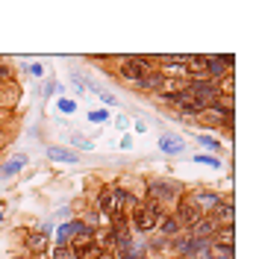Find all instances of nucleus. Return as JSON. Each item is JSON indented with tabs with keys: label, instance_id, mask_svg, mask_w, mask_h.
<instances>
[{
	"label": "nucleus",
	"instance_id": "1",
	"mask_svg": "<svg viewBox=\"0 0 256 259\" xmlns=\"http://www.w3.org/2000/svg\"><path fill=\"white\" fill-rule=\"evenodd\" d=\"M133 218H136V227H139L142 233L156 230V224L162 221V206H159V200H144V203H136Z\"/></svg>",
	"mask_w": 256,
	"mask_h": 259
},
{
	"label": "nucleus",
	"instance_id": "2",
	"mask_svg": "<svg viewBox=\"0 0 256 259\" xmlns=\"http://www.w3.org/2000/svg\"><path fill=\"white\" fill-rule=\"evenodd\" d=\"M127 203H133V197H130L124 189H106V192L100 194V212L103 215H124L127 209Z\"/></svg>",
	"mask_w": 256,
	"mask_h": 259
},
{
	"label": "nucleus",
	"instance_id": "3",
	"mask_svg": "<svg viewBox=\"0 0 256 259\" xmlns=\"http://www.w3.org/2000/svg\"><path fill=\"white\" fill-rule=\"evenodd\" d=\"M147 74H150V65L144 62V59H139V56H130V59H124V65H121V77H124V80L142 82Z\"/></svg>",
	"mask_w": 256,
	"mask_h": 259
},
{
	"label": "nucleus",
	"instance_id": "4",
	"mask_svg": "<svg viewBox=\"0 0 256 259\" xmlns=\"http://www.w3.org/2000/svg\"><path fill=\"white\" fill-rule=\"evenodd\" d=\"M230 65H233V56H203V77H221V74H230Z\"/></svg>",
	"mask_w": 256,
	"mask_h": 259
},
{
	"label": "nucleus",
	"instance_id": "5",
	"mask_svg": "<svg viewBox=\"0 0 256 259\" xmlns=\"http://www.w3.org/2000/svg\"><path fill=\"white\" fill-rule=\"evenodd\" d=\"M215 233H218V224H215L212 218H200V221H197V224L192 227V233H189V236H192L194 242H203V244H209V242H212V236H215Z\"/></svg>",
	"mask_w": 256,
	"mask_h": 259
},
{
	"label": "nucleus",
	"instance_id": "6",
	"mask_svg": "<svg viewBox=\"0 0 256 259\" xmlns=\"http://www.w3.org/2000/svg\"><path fill=\"white\" fill-rule=\"evenodd\" d=\"M177 215H180V221H177V224H189V227H194L200 218H203V212L197 209L189 197H183V200H180V209H177Z\"/></svg>",
	"mask_w": 256,
	"mask_h": 259
},
{
	"label": "nucleus",
	"instance_id": "7",
	"mask_svg": "<svg viewBox=\"0 0 256 259\" xmlns=\"http://www.w3.org/2000/svg\"><path fill=\"white\" fill-rule=\"evenodd\" d=\"M230 109H221V106H206L203 112H200V121L203 124H212V127H221V124H230L233 118H230Z\"/></svg>",
	"mask_w": 256,
	"mask_h": 259
},
{
	"label": "nucleus",
	"instance_id": "8",
	"mask_svg": "<svg viewBox=\"0 0 256 259\" xmlns=\"http://www.w3.org/2000/svg\"><path fill=\"white\" fill-rule=\"evenodd\" d=\"M100 256H103V247L97 242H92V239L74 244V259H100Z\"/></svg>",
	"mask_w": 256,
	"mask_h": 259
},
{
	"label": "nucleus",
	"instance_id": "9",
	"mask_svg": "<svg viewBox=\"0 0 256 259\" xmlns=\"http://www.w3.org/2000/svg\"><path fill=\"white\" fill-rule=\"evenodd\" d=\"M189 200H192V203H194V206H197L200 212H203V215H206L209 209H215V206L221 203V200H218V194H209V192H197V194H192Z\"/></svg>",
	"mask_w": 256,
	"mask_h": 259
},
{
	"label": "nucleus",
	"instance_id": "10",
	"mask_svg": "<svg viewBox=\"0 0 256 259\" xmlns=\"http://www.w3.org/2000/svg\"><path fill=\"white\" fill-rule=\"evenodd\" d=\"M48 233H30V236H27V247H30L32 253H45V250H48Z\"/></svg>",
	"mask_w": 256,
	"mask_h": 259
},
{
	"label": "nucleus",
	"instance_id": "11",
	"mask_svg": "<svg viewBox=\"0 0 256 259\" xmlns=\"http://www.w3.org/2000/svg\"><path fill=\"white\" fill-rule=\"evenodd\" d=\"M86 227L80 224V221H74V224H65L62 230H59V242H68V239H74L77 233H82Z\"/></svg>",
	"mask_w": 256,
	"mask_h": 259
},
{
	"label": "nucleus",
	"instance_id": "12",
	"mask_svg": "<svg viewBox=\"0 0 256 259\" xmlns=\"http://www.w3.org/2000/svg\"><path fill=\"white\" fill-rule=\"evenodd\" d=\"M215 247H230V250H233V227H224V230L215 236Z\"/></svg>",
	"mask_w": 256,
	"mask_h": 259
},
{
	"label": "nucleus",
	"instance_id": "13",
	"mask_svg": "<svg viewBox=\"0 0 256 259\" xmlns=\"http://www.w3.org/2000/svg\"><path fill=\"white\" fill-rule=\"evenodd\" d=\"M48 156H50V159H59V162H74V159H77L71 150H62V147H50Z\"/></svg>",
	"mask_w": 256,
	"mask_h": 259
},
{
	"label": "nucleus",
	"instance_id": "14",
	"mask_svg": "<svg viewBox=\"0 0 256 259\" xmlns=\"http://www.w3.org/2000/svg\"><path fill=\"white\" fill-rule=\"evenodd\" d=\"M156 227H159V230H162V233H165V236H174L177 230H180V224H177L174 218H162V221H159V224H156Z\"/></svg>",
	"mask_w": 256,
	"mask_h": 259
},
{
	"label": "nucleus",
	"instance_id": "15",
	"mask_svg": "<svg viewBox=\"0 0 256 259\" xmlns=\"http://www.w3.org/2000/svg\"><path fill=\"white\" fill-rule=\"evenodd\" d=\"M162 147H165V150H174V153H180V150H183V142H171V139H162Z\"/></svg>",
	"mask_w": 256,
	"mask_h": 259
},
{
	"label": "nucleus",
	"instance_id": "16",
	"mask_svg": "<svg viewBox=\"0 0 256 259\" xmlns=\"http://www.w3.org/2000/svg\"><path fill=\"white\" fill-rule=\"evenodd\" d=\"M21 165H24V156H18V159L12 162V165H6V168H3V174H15V171L21 168Z\"/></svg>",
	"mask_w": 256,
	"mask_h": 259
},
{
	"label": "nucleus",
	"instance_id": "17",
	"mask_svg": "<svg viewBox=\"0 0 256 259\" xmlns=\"http://www.w3.org/2000/svg\"><path fill=\"white\" fill-rule=\"evenodd\" d=\"M197 162H206V165H221V162H215L212 156H197Z\"/></svg>",
	"mask_w": 256,
	"mask_h": 259
},
{
	"label": "nucleus",
	"instance_id": "18",
	"mask_svg": "<svg viewBox=\"0 0 256 259\" xmlns=\"http://www.w3.org/2000/svg\"><path fill=\"white\" fill-rule=\"evenodd\" d=\"M177 259H189V256H177Z\"/></svg>",
	"mask_w": 256,
	"mask_h": 259
}]
</instances>
